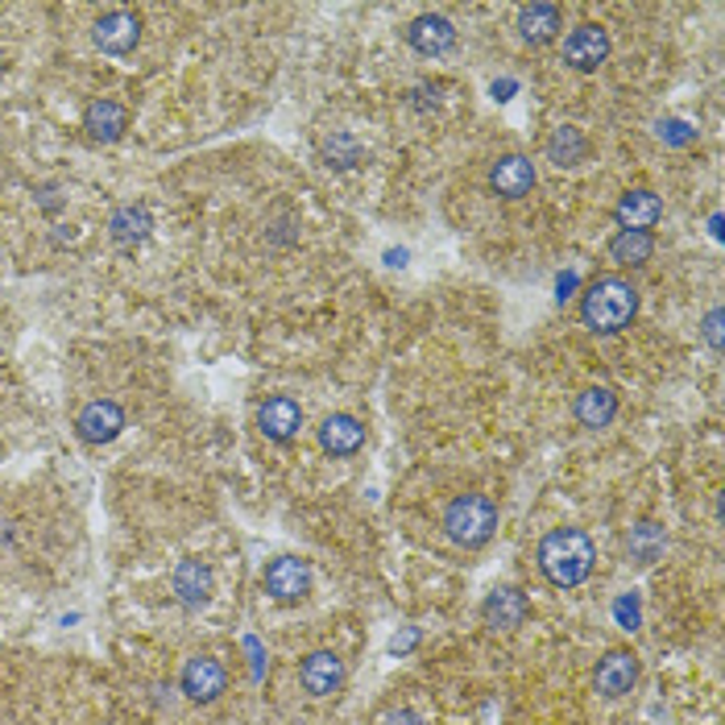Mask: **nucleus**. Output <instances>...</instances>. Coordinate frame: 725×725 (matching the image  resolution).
Listing matches in <instances>:
<instances>
[{
  "label": "nucleus",
  "mask_w": 725,
  "mask_h": 725,
  "mask_svg": "<svg viewBox=\"0 0 725 725\" xmlns=\"http://www.w3.org/2000/svg\"><path fill=\"white\" fill-rule=\"evenodd\" d=\"M593 560H597V543L581 527H555L539 543V572L555 588L585 585L588 572H593Z\"/></svg>",
  "instance_id": "nucleus-1"
},
{
  "label": "nucleus",
  "mask_w": 725,
  "mask_h": 725,
  "mask_svg": "<svg viewBox=\"0 0 725 725\" xmlns=\"http://www.w3.org/2000/svg\"><path fill=\"white\" fill-rule=\"evenodd\" d=\"M635 311H639V291L618 274L588 282L585 294H581V320H585V328L602 332V336L626 328L635 320Z\"/></svg>",
  "instance_id": "nucleus-2"
},
{
  "label": "nucleus",
  "mask_w": 725,
  "mask_h": 725,
  "mask_svg": "<svg viewBox=\"0 0 725 725\" xmlns=\"http://www.w3.org/2000/svg\"><path fill=\"white\" fill-rule=\"evenodd\" d=\"M498 531V506L485 494H461L444 506V535L461 548H485Z\"/></svg>",
  "instance_id": "nucleus-3"
},
{
  "label": "nucleus",
  "mask_w": 725,
  "mask_h": 725,
  "mask_svg": "<svg viewBox=\"0 0 725 725\" xmlns=\"http://www.w3.org/2000/svg\"><path fill=\"white\" fill-rule=\"evenodd\" d=\"M261 585H266V593H270L274 602H299V597L311 588L307 560H299V555H278V560L266 564Z\"/></svg>",
  "instance_id": "nucleus-4"
},
{
  "label": "nucleus",
  "mask_w": 725,
  "mask_h": 725,
  "mask_svg": "<svg viewBox=\"0 0 725 725\" xmlns=\"http://www.w3.org/2000/svg\"><path fill=\"white\" fill-rule=\"evenodd\" d=\"M609 58V34H605V25L597 21H585V25H576L569 37H564V63L576 71H597Z\"/></svg>",
  "instance_id": "nucleus-5"
},
{
  "label": "nucleus",
  "mask_w": 725,
  "mask_h": 725,
  "mask_svg": "<svg viewBox=\"0 0 725 725\" xmlns=\"http://www.w3.org/2000/svg\"><path fill=\"white\" fill-rule=\"evenodd\" d=\"M225 689H228V672L220 659H212V656L187 659V668H183V692H187V701L212 705Z\"/></svg>",
  "instance_id": "nucleus-6"
},
{
  "label": "nucleus",
  "mask_w": 725,
  "mask_h": 725,
  "mask_svg": "<svg viewBox=\"0 0 725 725\" xmlns=\"http://www.w3.org/2000/svg\"><path fill=\"white\" fill-rule=\"evenodd\" d=\"M258 428L266 440H274V444H291L299 428H303V411H299V402L286 394H274L261 402L258 411Z\"/></svg>",
  "instance_id": "nucleus-7"
},
{
  "label": "nucleus",
  "mask_w": 725,
  "mask_h": 725,
  "mask_svg": "<svg viewBox=\"0 0 725 725\" xmlns=\"http://www.w3.org/2000/svg\"><path fill=\"white\" fill-rule=\"evenodd\" d=\"M299 684L307 696H332V692H340L345 684V659L332 656V651H311L303 659V668H299Z\"/></svg>",
  "instance_id": "nucleus-8"
},
{
  "label": "nucleus",
  "mask_w": 725,
  "mask_h": 725,
  "mask_svg": "<svg viewBox=\"0 0 725 725\" xmlns=\"http://www.w3.org/2000/svg\"><path fill=\"white\" fill-rule=\"evenodd\" d=\"M96 46H100L104 54H129L133 46H138L141 37V21L138 13H125V9H112V13H104L100 21H96Z\"/></svg>",
  "instance_id": "nucleus-9"
},
{
  "label": "nucleus",
  "mask_w": 725,
  "mask_h": 725,
  "mask_svg": "<svg viewBox=\"0 0 725 725\" xmlns=\"http://www.w3.org/2000/svg\"><path fill=\"white\" fill-rule=\"evenodd\" d=\"M489 187L498 191L501 199H522L527 191L535 187V162L527 154H506L494 162L489 171Z\"/></svg>",
  "instance_id": "nucleus-10"
},
{
  "label": "nucleus",
  "mask_w": 725,
  "mask_h": 725,
  "mask_svg": "<svg viewBox=\"0 0 725 725\" xmlns=\"http://www.w3.org/2000/svg\"><path fill=\"white\" fill-rule=\"evenodd\" d=\"M407 42H411L419 54H428V58H440V54H448L456 46V30H452L448 18H440V13H423V18H414L407 25Z\"/></svg>",
  "instance_id": "nucleus-11"
},
{
  "label": "nucleus",
  "mask_w": 725,
  "mask_h": 725,
  "mask_svg": "<svg viewBox=\"0 0 725 725\" xmlns=\"http://www.w3.org/2000/svg\"><path fill=\"white\" fill-rule=\"evenodd\" d=\"M365 444V423L357 414H328L320 423V448L328 456H357Z\"/></svg>",
  "instance_id": "nucleus-12"
},
{
  "label": "nucleus",
  "mask_w": 725,
  "mask_h": 725,
  "mask_svg": "<svg viewBox=\"0 0 725 725\" xmlns=\"http://www.w3.org/2000/svg\"><path fill=\"white\" fill-rule=\"evenodd\" d=\"M121 428H125V411L117 402H91V407H84L79 419H75V432H79V440H87V444H108V440L121 435Z\"/></svg>",
  "instance_id": "nucleus-13"
},
{
  "label": "nucleus",
  "mask_w": 725,
  "mask_h": 725,
  "mask_svg": "<svg viewBox=\"0 0 725 725\" xmlns=\"http://www.w3.org/2000/svg\"><path fill=\"white\" fill-rule=\"evenodd\" d=\"M618 225L621 228H635V232H651V228L663 220V199H659L656 191H647V187H639V191H626L618 199Z\"/></svg>",
  "instance_id": "nucleus-14"
},
{
  "label": "nucleus",
  "mask_w": 725,
  "mask_h": 725,
  "mask_svg": "<svg viewBox=\"0 0 725 725\" xmlns=\"http://www.w3.org/2000/svg\"><path fill=\"white\" fill-rule=\"evenodd\" d=\"M635 680H639V659H635V651H609V656L597 663V675H593L597 692L609 696V701L635 689Z\"/></svg>",
  "instance_id": "nucleus-15"
},
{
  "label": "nucleus",
  "mask_w": 725,
  "mask_h": 725,
  "mask_svg": "<svg viewBox=\"0 0 725 725\" xmlns=\"http://www.w3.org/2000/svg\"><path fill=\"white\" fill-rule=\"evenodd\" d=\"M527 614H531V602L510 585L494 588L485 597V621H489V630H518L527 621Z\"/></svg>",
  "instance_id": "nucleus-16"
},
{
  "label": "nucleus",
  "mask_w": 725,
  "mask_h": 725,
  "mask_svg": "<svg viewBox=\"0 0 725 725\" xmlns=\"http://www.w3.org/2000/svg\"><path fill=\"white\" fill-rule=\"evenodd\" d=\"M576 423L581 428H609L614 423V414H618V394L609 390V386H588L576 394Z\"/></svg>",
  "instance_id": "nucleus-17"
},
{
  "label": "nucleus",
  "mask_w": 725,
  "mask_h": 725,
  "mask_svg": "<svg viewBox=\"0 0 725 725\" xmlns=\"http://www.w3.org/2000/svg\"><path fill=\"white\" fill-rule=\"evenodd\" d=\"M174 593H178V602L191 605V609L207 605V597H212V569H207L204 560H183V564L174 569Z\"/></svg>",
  "instance_id": "nucleus-18"
},
{
  "label": "nucleus",
  "mask_w": 725,
  "mask_h": 725,
  "mask_svg": "<svg viewBox=\"0 0 725 725\" xmlns=\"http://www.w3.org/2000/svg\"><path fill=\"white\" fill-rule=\"evenodd\" d=\"M560 9L555 4H527V9H518V34L522 42H531V46H543V42H552L560 34Z\"/></svg>",
  "instance_id": "nucleus-19"
},
{
  "label": "nucleus",
  "mask_w": 725,
  "mask_h": 725,
  "mask_svg": "<svg viewBox=\"0 0 725 725\" xmlns=\"http://www.w3.org/2000/svg\"><path fill=\"white\" fill-rule=\"evenodd\" d=\"M84 129L91 133L96 141H117L129 129V112H125L117 100H96L87 108L84 117Z\"/></svg>",
  "instance_id": "nucleus-20"
},
{
  "label": "nucleus",
  "mask_w": 725,
  "mask_h": 725,
  "mask_svg": "<svg viewBox=\"0 0 725 725\" xmlns=\"http://www.w3.org/2000/svg\"><path fill=\"white\" fill-rule=\"evenodd\" d=\"M656 253V237L651 232H635V228H621L618 237L609 241V258L618 266H647Z\"/></svg>",
  "instance_id": "nucleus-21"
},
{
  "label": "nucleus",
  "mask_w": 725,
  "mask_h": 725,
  "mask_svg": "<svg viewBox=\"0 0 725 725\" xmlns=\"http://www.w3.org/2000/svg\"><path fill=\"white\" fill-rule=\"evenodd\" d=\"M585 154H588V141L572 125H560L552 138H548V158H552L555 166H576Z\"/></svg>",
  "instance_id": "nucleus-22"
},
{
  "label": "nucleus",
  "mask_w": 725,
  "mask_h": 725,
  "mask_svg": "<svg viewBox=\"0 0 725 725\" xmlns=\"http://www.w3.org/2000/svg\"><path fill=\"white\" fill-rule=\"evenodd\" d=\"M145 232H150V216H145V207H121V212L112 216V237H117L121 245L145 241Z\"/></svg>",
  "instance_id": "nucleus-23"
},
{
  "label": "nucleus",
  "mask_w": 725,
  "mask_h": 725,
  "mask_svg": "<svg viewBox=\"0 0 725 725\" xmlns=\"http://www.w3.org/2000/svg\"><path fill=\"white\" fill-rule=\"evenodd\" d=\"M663 548V535H659L656 522H639L635 527V535H630V552H635V560L639 564H651V555Z\"/></svg>",
  "instance_id": "nucleus-24"
},
{
  "label": "nucleus",
  "mask_w": 725,
  "mask_h": 725,
  "mask_svg": "<svg viewBox=\"0 0 725 725\" xmlns=\"http://www.w3.org/2000/svg\"><path fill=\"white\" fill-rule=\"evenodd\" d=\"M614 614H618V626H621V630H639V597H635V593L618 597Z\"/></svg>",
  "instance_id": "nucleus-25"
},
{
  "label": "nucleus",
  "mask_w": 725,
  "mask_h": 725,
  "mask_svg": "<svg viewBox=\"0 0 725 725\" xmlns=\"http://www.w3.org/2000/svg\"><path fill=\"white\" fill-rule=\"evenodd\" d=\"M705 340L713 353H722V307H713L705 315Z\"/></svg>",
  "instance_id": "nucleus-26"
},
{
  "label": "nucleus",
  "mask_w": 725,
  "mask_h": 725,
  "mask_svg": "<svg viewBox=\"0 0 725 725\" xmlns=\"http://www.w3.org/2000/svg\"><path fill=\"white\" fill-rule=\"evenodd\" d=\"M378 725H423V717L414 708H390V713L378 717Z\"/></svg>",
  "instance_id": "nucleus-27"
},
{
  "label": "nucleus",
  "mask_w": 725,
  "mask_h": 725,
  "mask_svg": "<svg viewBox=\"0 0 725 725\" xmlns=\"http://www.w3.org/2000/svg\"><path fill=\"white\" fill-rule=\"evenodd\" d=\"M659 133H663V138L672 141V145H684V141L692 138V133H689V129H684V125H680V121H672V125H659Z\"/></svg>",
  "instance_id": "nucleus-28"
},
{
  "label": "nucleus",
  "mask_w": 725,
  "mask_h": 725,
  "mask_svg": "<svg viewBox=\"0 0 725 725\" xmlns=\"http://www.w3.org/2000/svg\"><path fill=\"white\" fill-rule=\"evenodd\" d=\"M414 642V630H407V635H402V639H394V651H407V647H411Z\"/></svg>",
  "instance_id": "nucleus-29"
}]
</instances>
